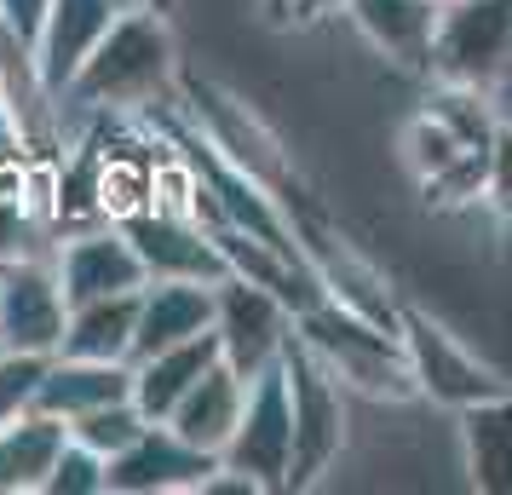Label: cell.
I'll return each instance as SVG.
<instances>
[{
    "label": "cell",
    "instance_id": "1",
    "mask_svg": "<svg viewBox=\"0 0 512 495\" xmlns=\"http://www.w3.org/2000/svg\"><path fill=\"white\" fill-rule=\"evenodd\" d=\"M179 93V58H173V35L167 18L150 0H133L121 12L110 35L87 52V64L75 70L58 104H81V110H156Z\"/></svg>",
    "mask_w": 512,
    "mask_h": 495
},
{
    "label": "cell",
    "instance_id": "2",
    "mask_svg": "<svg viewBox=\"0 0 512 495\" xmlns=\"http://www.w3.org/2000/svg\"><path fill=\"white\" fill-rule=\"evenodd\" d=\"M179 98H185V104H179L185 121L208 139L213 156H225L236 173H248L254 185H265L282 208L311 202L305 185H300V173H294V156L282 150V139L265 127V116H259L242 93L219 87V81H208V75H179Z\"/></svg>",
    "mask_w": 512,
    "mask_h": 495
},
{
    "label": "cell",
    "instance_id": "3",
    "mask_svg": "<svg viewBox=\"0 0 512 495\" xmlns=\"http://www.w3.org/2000/svg\"><path fill=\"white\" fill-rule=\"evenodd\" d=\"M294 334H300L311 352L323 357L328 369L340 375V386L363 392V398L380 403H409L415 392V369H409V352H403V334L386 329V323H369L357 311L340 306H311L294 317Z\"/></svg>",
    "mask_w": 512,
    "mask_h": 495
},
{
    "label": "cell",
    "instance_id": "4",
    "mask_svg": "<svg viewBox=\"0 0 512 495\" xmlns=\"http://www.w3.org/2000/svg\"><path fill=\"white\" fill-rule=\"evenodd\" d=\"M282 380H288V409H294V467L288 490H311L346 449V386L300 334L282 340Z\"/></svg>",
    "mask_w": 512,
    "mask_h": 495
},
{
    "label": "cell",
    "instance_id": "5",
    "mask_svg": "<svg viewBox=\"0 0 512 495\" xmlns=\"http://www.w3.org/2000/svg\"><path fill=\"white\" fill-rule=\"evenodd\" d=\"M288 225H294V248H300L305 271L317 277L328 306L340 311H357V317H369V323H386L397 329V311H403V294L386 283V271L351 242L328 225L323 213L311 208V202H294L288 208Z\"/></svg>",
    "mask_w": 512,
    "mask_h": 495
},
{
    "label": "cell",
    "instance_id": "6",
    "mask_svg": "<svg viewBox=\"0 0 512 495\" xmlns=\"http://www.w3.org/2000/svg\"><path fill=\"white\" fill-rule=\"evenodd\" d=\"M397 334H403V352H409V369H415V392L426 403L449 409V415L512 392L507 369H495L489 357H478L466 346L461 334H449L438 317H426V311L409 306V300L397 311Z\"/></svg>",
    "mask_w": 512,
    "mask_h": 495
},
{
    "label": "cell",
    "instance_id": "7",
    "mask_svg": "<svg viewBox=\"0 0 512 495\" xmlns=\"http://www.w3.org/2000/svg\"><path fill=\"white\" fill-rule=\"evenodd\" d=\"M426 75L478 93L512 81V0H443Z\"/></svg>",
    "mask_w": 512,
    "mask_h": 495
},
{
    "label": "cell",
    "instance_id": "8",
    "mask_svg": "<svg viewBox=\"0 0 512 495\" xmlns=\"http://www.w3.org/2000/svg\"><path fill=\"white\" fill-rule=\"evenodd\" d=\"M219 467L254 478L259 495L288 490V467H294V409H288L282 363H271V369H259V375L248 380L242 421H236L231 444L219 449Z\"/></svg>",
    "mask_w": 512,
    "mask_h": 495
},
{
    "label": "cell",
    "instance_id": "9",
    "mask_svg": "<svg viewBox=\"0 0 512 495\" xmlns=\"http://www.w3.org/2000/svg\"><path fill=\"white\" fill-rule=\"evenodd\" d=\"M213 334H219L225 363L242 380H254L259 369H271L282 357V340L294 334V311L271 288L248 283V277H225V283H213Z\"/></svg>",
    "mask_w": 512,
    "mask_h": 495
},
{
    "label": "cell",
    "instance_id": "10",
    "mask_svg": "<svg viewBox=\"0 0 512 495\" xmlns=\"http://www.w3.org/2000/svg\"><path fill=\"white\" fill-rule=\"evenodd\" d=\"M213 467L219 455L179 438L167 421H150L121 455H110L104 495H196Z\"/></svg>",
    "mask_w": 512,
    "mask_h": 495
},
{
    "label": "cell",
    "instance_id": "11",
    "mask_svg": "<svg viewBox=\"0 0 512 495\" xmlns=\"http://www.w3.org/2000/svg\"><path fill=\"white\" fill-rule=\"evenodd\" d=\"M52 271H58V288H64L70 306H81V300H110V294H139L150 283L133 236L121 231L116 219L110 225H93V231H75L70 242H58Z\"/></svg>",
    "mask_w": 512,
    "mask_h": 495
},
{
    "label": "cell",
    "instance_id": "12",
    "mask_svg": "<svg viewBox=\"0 0 512 495\" xmlns=\"http://www.w3.org/2000/svg\"><path fill=\"white\" fill-rule=\"evenodd\" d=\"M64 317H70V300H64L52 265L6 260V271H0V346L6 352L52 357L64 340Z\"/></svg>",
    "mask_w": 512,
    "mask_h": 495
},
{
    "label": "cell",
    "instance_id": "13",
    "mask_svg": "<svg viewBox=\"0 0 512 495\" xmlns=\"http://www.w3.org/2000/svg\"><path fill=\"white\" fill-rule=\"evenodd\" d=\"M121 231L133 236V248H139V260L150 277H190V283H225L231 277V265L219 254L213 231H202L185 213L144 208L133 219H121Z\"/></svg>",
    "mask_w": 512,
    "mask_h": 495
},
{
    "label": "cell",
    "instance_id": "14",
    "mask_svg": "<svg viewBox=\"0 0 512 495\" xmlns=\"http://www.w3.org/2000/svg\"><path fill=\"white\" fill-rule=\"evenodd\" d=\"M133 0H52L47 6V24L35 35V81L47 87L52 98H64V87L75 81V70L87 64V52L110 35L121 12Z\"/></svg>",
    "mask_w": 512,
    "mask_h": 495
},
{
    "label": "cell",
    "instance_id": "15",
    "mask_svg": "<svg viewBox=\"0 0 512 495\" xmlns=\"http://www.w3.org/2000/svg\"><path fill=\"white\" fill-rule=\"evenodd\" d=\"M438 12L443 0H351L346 18L386 64L409 75L432 70V41H438Z\"/></svg>",
    "mask_w": 512,
    "mask_h": 495
},
{
    "label": "cell",
    "instance_id": "16",
    "mask_svg": "<svg viewBox=\"0 0 512 495\" xmlns=\"http://www.w3.org/2000/svg\"><path fill=\"white\" fill-rule=\"evenodd\" d=\"M213 329V283L190 277H150L139 288V329H133V363L150 352H167L179 340Z\"/></svg>",
    "mask_w": 512,
    "mask_h": 495
},
{
    "label": "cell",
    "instance_id": "17",
    "mask_svg": "<svg viewBox=\"0 0 512 495\" xmlns=\"http://www.w3.org/2000/svg\"><path fill=\"white\" fill-rule=\"evenodd\" d=\"M133 398V363H93V357H47V375H41V392H35V409L41 415H58L70 426L75 415L87 409H104V403Z\"/></svg>",
    "mask_w": 512,
    "mask_h": 495
},
{
    "label": "cell",
    "instance_id": "18",
    "mask_svg": "<svg viewBox=\"0 0 512 495\" xmlns=\"http://www.w3.org/2000/svg\"><path fill=\"white\" fill-rule=\"evenodd\" d=\"M219 363V334H196V340H179L167 352H150L133 363V403L144 409V421H167L179 398H185L196 380Z\"/></svg>",
    "mask_w": 512,
    "mask_h": 495
},
{
    "label": "cell",
    "instance_id": "19",
    "mask_svg": "<svg viewBox=\"0 0 512 495\" xmlns=\"http://www.w3.org/2000/svg\"><path fill=\"white\" fill-rule=\"evenodd\" d=\"M242 398H248V380L236 375L231 363H225V352H219V363L179 398V409L167 415V426H173L179 438H190L196 449L219 455V449L231 444L236 421H242Z\"/></svg>",
    "mask_w": 512,
    "mask_h": 495
},
{
    "label": "cell",
    "instance_id": "20",
    "mask_svg": "<svg viewBox=\"0 0 512 495\" xmlns=\"http://www.w3.org/2000/svg\"><path fill=\"white\" fill-rule=\"evenodd\" d=\"M133 329H139V294L81 300L64 317V340L52 357H93V363H133Z\"/></svg>",
    "mask_w": 512,
    "mask_h": 495
},
{
    "label": "cell",
    "instance_id": "21",
    "mask_svg": "<svg viewBox=\"0 0 512 495\" xmlns=\"http://www.w3.org/2000/svg\"><path fill=\"white\" fill-rule=\"evenodd\" d=\"M455 421H461V455H466L472 490L512 495V392H501L489 403H472Z\"/></svg>",
    "mask_w": 512,
    "mask_h": 495
},
{
    "label": "cell",
    "instance_id": "22",
    "mask_svg": "<svg viewBox=\"0 0 512 495\" xmlns=\"http://www.w3.org/2000/svg\"><path fill=\"white\" fill-rule=\"evenodd\" d=\"M64 438H70V426L58 421V415H41V409H29V415L0 426V495L47 490V472L58 461Z\"/></svg>",
    "mask_w": 512,
    "mask_h": 495
},
{
    "label": "cell",
    "instance_id": "23",
    "mask_svg": "<svg viewBox=\"0 0 512 495\" xmlns=\"http://www.w3.org/2000/svg\"><path fill=\"white\" fill-rule=\"evenodd\" d=\"M426 116L443 121L449 133H455V144H489L495 139V104H489V93H478V87H455V81H438L432 87V98H426Z\"/></svg>",
    "mask_w": 512,
    "mask_h": 495
},
{
    "label": "cell",
    "instance_id": "24",
    "mask_svg": "<svg viewBox=\"0 0 512 495\" xmlns=\"http://www.w3.org/2000/svg\"><path fill=\"white\" fill-rule=\"evenodd\" d=\"M144 426H150V421H144V409H139L133 398H121V403H104V409L75 415V421H70V438H75V444H87V449H98V455L110 461V455H121V449L139 438Z\"/></svg>",
    "mask_w": 512,
    "mask_h": 495
},
{
    "label": "cell",
    "instance_id": "25",
    "mask_svg": "<svg viewBox=\"0 0 512 495\" xmlns=\"http://www.w3.org/2000/svg\"><path fill=\"white\" fill-rule=\"evenodd\" d=\"M484 179H489V144L478 150H461L449 167H438L432 179H420V196L426 208H466V202H484Z\"/></svg>",
    "mask_w": 512,
    "mask_h": 495
},
{
    "label": "cell",
    "instance_id": "26",
    "mask_svg": "<svg viewBox=\"0 0 512 495\" xmlns=\"http://www.w3.org/2000/svg\"><path fill=\"white\" fill-rule=\"evenodd\" d=\"M461 150H466V144H455V133H449L443 121H432L426 110L403 127V162H409V173H415V185H420V179H432L438 167H449ZM472 150H478V144H472Z\"/></svg>",
    "mask_w": 512,
    "mask_h": 495
},
{
    "label": "cell",
    "instance_id": "27",
    "mask_svg": "<svg viewBox=\"0 0 512 495\" xmlns=\"http://www.w3.org/2000/svg\"><path fill=\"white\" fill-rule=\"evenodd\" d=\"M41 375H47V357L41 352H6V346H0V426L35 409Z\"/></svg>",
    "mask_w": 512,
    "mask_h": 495
},
{
    "label": "cell",
    "instance_id": "28",
    "mask_svg": "<svg viewBox=\"0 0 512 495\" xmlns=\"http://www.w3.org/2000/svg\"><path fill=\"white\" fill-rule=\"evenodd\" d=\"M104 472H110V461H104L98 449L64 438V449H58V461H52L47 490L41 495H104Z\"/></svg>",
    "mask_w": 512,
    "mask_h": 495
},
{
    "label": "cell",
    "instance_id": "29",
    "mask_svg": "<svg viewBox=\"0 0 512 495\" xmlns=\"http://www.w3.org/2000/svg\"><path fill=\"white\" fill-rule=\"evenodd\" d=\"M484 208L501 219V231H507V242H512V127H495V139H489Z\"/></svg>",
    "mask_w": 512,
    "mask_h": 495
},
{
    "label": "cell",
    "instance_id": "30",
    "mask_svg": "<svg viewBox=\"0 0 512 495\" xmlns=\"http://www.w3.org/2000/svg\"><path fill=\"white\" fill-rule=\"evenodd\" d=\"M47 6L52 0H0V24L18 35V47L35 52V35H41V24H47Z\"/></svg>",
    "mask_w": 512,
    "mask_h": 495
},
{
    "label": "cell",
    "instance_id": "31",
    "mask_svg": "<svg viewBox=\"0 0 512 495\" xmlns=\"http://www.w3.org/2000/svg\"><path fill=\"white\" fill-rule=\"evenodd\" d=\"M18 150H24V127H18V110H12V98L0 93V167L18 162Z\"/></svg>",
    "mask_w": 512,
    "mask_h": 495
},
{
    "label": "cell",
    "instance_id": "32",
    "mask_svg": "<svg viewBox=\"0 0 512 495\" xmlns=\"http://www.w3.org/2000/svg\"><path fill=\"white\" fill-rule=\"evenodd\" d=\"M346 6L351 0H294V24H317V18H334Z\"/></svg>",
    "mask_w": 512,
    "mask_h": 495
},
{
    "label": "cell",
    "instance_id": "33",
    "mask_svg": "<svg viewBox=\"0 0 512 495\" xmlns=\"http://www.w3.org/2000/svg\"><path fill=\"white\" fill-rule=\"evenodd\" d=\"M259 6H265L271 24H294V0H259Z\"/></svg>",
    "mask_w": 512,
    "mask_h": 495
}]
</instances>
